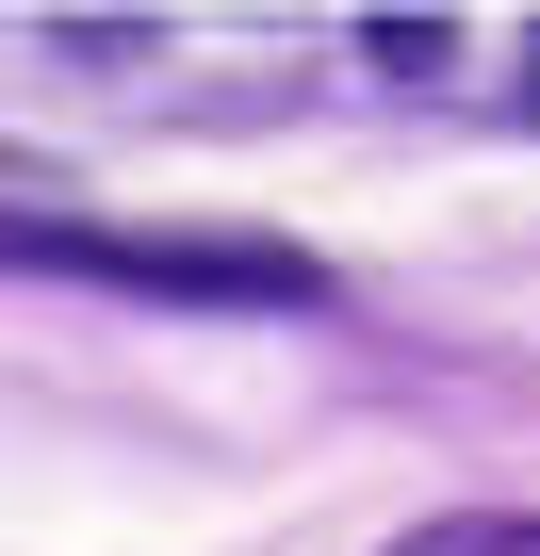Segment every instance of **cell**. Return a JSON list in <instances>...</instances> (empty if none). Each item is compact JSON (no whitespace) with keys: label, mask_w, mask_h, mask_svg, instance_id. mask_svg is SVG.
Here are the masks:
<instances>
[{"label":"cell","mask_w":540,"mask_h":556,"mask_svg":"<svg viewBox=\"0 0 540 556\" xmlns=\"http://www.w3.org/2000/svg\"><path fill=\"white\" fill-rule=\"evenodd\" d=\"M393 556H540V523H426V540H393Z\"/></svg>","instance_id":"cell-2"},{"label":"cell","mask_w":540,"mask_h":556,"mask_svg":"<svg viewBox=\"0 0 540 556\" xmlns=\"http://www.w3.org/2000/svg\"><path fill=\"white\" fill-rule=\"evenodd\" d=\"M0 262L50 278H115V295H180V312H312L328 262L262 245V229H83V213H0Z\"/></svg>","instance_id":"cell-1"}]
</instances>
